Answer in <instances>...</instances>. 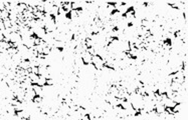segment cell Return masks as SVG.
I'll return each mask as SVG.
<instances>
[{
    "mask_svg": "<svg viewBox=\"0 0 188 120\" xmlns=\"http://www.w3.org/2000/svg\"><path fill=\"white\" fill-rule=\"evenodd\" d=\"M2 21H3V25H4L5 29H8V28L11 27V21L9 20V18H7V19H4V20H2Z\"/></svg>",
    "mask_w": 188,
    "mask_h": 120,
    "instance_id": "cell-6",
    "label": "cell"
},
{
    "mask_svg": "<svg viewBox=\"0 0 188 120\" xmlns=\"http://www.w3.org/2000/svg\"><path fill=\"white\" fill-rule=\"evenodd\" d=\"M30 68H31V73H34V74L38 75V67L33 66V67H30Z\"/></svg>",
    "mask_w": 188,
    "mask_h": 120,
    "instance_id": "cell-12",
    "label": "cell"
},
{
    "mask_svg": "<svg viewBox=\"0 0 188 120\" xmlns=\"http://www.w3.org/2000/svg\"><path fill=\"white\" fill-rule=\"evenodd\" d=\"M0 47L3 48V49H5V50H7V49H9V48H10V45H9L8 42H4V41H1V42H0Z\"/></svg>",
    "mask_w": 188,
    "mask_h": 120,
    "instance_id": "cell-8",
    "label": "cell"
},
{
    "mask_svg": "<svg viewBox=\"0 0 188 120\" xmlns=\"http://www.w3.org/2000/svg\"><path fill=\"white\" fill-rule=\"evenodd\" d=\"M170 88L173 92H177L178 90L181 89V84L178 83V82H176V81H173L170 84Z\"/></svg>",
    "mask_w": 188,
    "mask_h": 120,
    "instance_id": "cell-2",
    "label": "cell"
},
{
    "mask_svg": "<svg viewBox=\"0 0 188 120\" xmlns=\"http://www.w3.org/2000/svg\"><path fill=\"white\" fill-rule=\"evenodd\" d=\"M17 52H18L17 48H9V49H7V53H8L9 56H13V55H15V54L17 53Z\"/></svg>",
    "mask_w": 188,
    "mask_h": 120,
    "instance_id": "cell-5",
    "label": "cell"
},
{
    "mask_svg": "<svg viewBox=\"0 0 188 120\" xmlns=\"http://www.w3.org/2000/svg\"><path fill=\"white\" fill-rule=\"evenodd\" d=\"M0 31H1V30H0Z\"/></svg>",
    "mask_w": 188,
    "mask_h": 120,
    "instance_id": "cell-16",
    "label": "cell"
},
{
    "mask_svg": "<svg viewBox=\"0 0 188 120\" xmlns=\"http://www.w3.org/2000/svg\"><path fill=\"white\" fill-rule=\"evenodd\" d=\"M0 20H2L1 19V11H0Z\"/></svg>",
    "mask_w": 188,
    "mask_h": 120,
    "instance_id": "cell-15",
    "label": "cell"
},
{
    "mask_svg": "<svg viewBox=\"0 0 188 120\" xmlns=\"http://www.w3.org/2000/svg\"><path fill=\"white\" fill-rule=\"evenodd\" d=\"M7 18H9V12L7 10H3L1 11V19L4 20V19H7Z\"/></svg>",
    "mask_w": 188,
    "mask_h": 120,
    "instance_id": "cell-7",
    "label": "cell"
},
{
    "mask_svg": "<svg viewBox=\"0 0 188 120\" xmlns=\"http://www.w3.org/2000/svg\"><path fill=\"white\" fill-rule=\"evenodd\" d=\"M20 41H22L21 40V36H20V34L18 32H13V33H11V34H10V42L18 43V42H20Z\"/></svg>",
    "mask_w": 188,
    "mask_h": 120,
    "instance_id": "cell-1",
    "label": "cell"
},
{
    "mask_svg": "<svg viewBox=\"0 0 188 120\" xmlns=\"http://www.w3.org/2000/svg\"><path fill=\"white\" fill-rule=\"evenodd\" d=\"M86 52H88L90 55H92V56H95L96 55V50H95V48H94V47L88 48V49H86Z\"/></svg>",
    "mask_w": 188,
    "mask_h": 120,
    "instance_id": "cell-9",
    "label": "cell"
},
{
    "mask_svg": "<svg viewBox=\"0 0 188 120\" xmlns=\"http://www.w3.org/2000/svg\"><path fill=\"white\" fill-rule=\"evenodd\" d=\"M3 10H5L4 2H3V1H0V11H3Z\"/></svg>",
    "mask_w": 188,
    "mask_h": 120,
    "instance_id": "cell-14",
    "label": "cell"
},
{
    "mask_svg": "<svg viewBox=\"0 0 188 120\" xmlns=\"http://www.w3.org/2000/svg\"><path fill=\"white\" fill-rule=\"evenodd\" d=\"M18 66H19L21 69L27 70L28 68H30V63H29L28 60H21V62L18 64Z\"/></svg>",
    "mask_w": 188,
    "mask_h": 120,
    "instance_id": "cell-3",
    "label": "cell"
},
{
    "mask_svg": "<svg viewBox=\"0 0 188 120\" xmlns=\"http://www.w3.org/2000/svg\"><path fill=\"white\" fill-rule=\"evenodd\" d=\"M46 85L47 86H53L54 85V79H52V78L46 79Z\"/></svg>",
    "mask_w": 188,
    "mask_h": 120,
    "instance_id": "cell-11",
    "label": "cell"
},
{
    "mask_svg": "<svg viewBox=\"0 0 188 120\" xmlns=\"http://www.w3.org/2000/svg\"><path fill=\"white\" fill-rule=\"evenodd\" d=\"M50 50H51V48H50L49 46H47V47H45V48H43V50H42V54H44V55H49V54H50Z\"/></svg>",
    "mask_w": 188,
    "mask_h": 120,
    "instance_id": "cell-10",
    "label": "cell"
},
{
    "mask_svg": "<svg viewBox=\"0 0 188 120\" xmlns=\"http://www.w3.org/2000/svg\"><path fill=\"white\" fill-rule=\"evenodd\" d=\"M34 36H35V35H34ZM41 40H42V39H40V38H38V37L35 36V39H34V45H35V46H37V45L40 44Z\"/></svg>",
    "mask_w": 188,
    "mask_h": 120,
    "instance_id": "cell-13",
    "label": "cell"
},
{
    "mask_svg": "<svg viewBox=\"0 0 188 120\" xmlns=\"http://www.w3.org/2000/svg\"><path fill=\"white\" fill-rule=\"evenodd\" d=\"M37 85L41 86V87L45 86L46 85V78L44 76H40L39 75V79H38V82H37Z\"/></svg>",
    "mask_w": 188,
    "mask_h": 120,
    "instance_id": "cell-4",
    "label": "cell"
}]
</instances>
